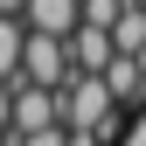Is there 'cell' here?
Wrapping results in <instances>:
<instances>
[{
    "label": "cell",
    "mask_w": 146,
    "mask_h": 146,
    "mask_svg": "<svg viewBox=\"0 0 146 146\" xmlns=\"http://www.w3.org/2000/svg\"><path fill=\"white\" fill-rule=\"evenodd\" d=\"M63 132H90V139L118 132V98H111L104 77H70V90H63Z\"/></svg>",
    "instance_id": "1"
},
{
    "label": "cell",
    "mask_w": 146,
    "mask_h": 146,
    "mask_svg": "<svg viewBox=\"0 0 146 146\" xmlns=\"http://www.w3.org/2000/svg\"><path fill=\"white\" fill-rule=\"evenodd\" d=\"M70 42H56V35H28V49H21V84L35 90H70Z\"/></svg>",
    "instance_id": "2"
},
{
    "label": "cell",
    "mask_w": 146,
    "mask_h": 146,
    "mask_svg": "<svg viewBox=\"0 0 146 146\" xmlns=\"http://www.w3.org/2000/svg\"><path fill=\"white\" fill-rule=\"evenodd\" d=\"M35 132H63V90L14 84V132L7 139H35Z\"/></svg>",
    "instance_id": "3"
},
{
    "label": "cell",
    "mask_w": 146,
    "mask_h": 146,
    "mask_svg": "<svg viewBox=\"0 0 146 146\" xmlns=\"http://www.w3.org/2000/svg\"><path fill=\"white\" fill-rule=\"evenodd\" d=\"M21 28H28V35H56V42H70V35L84 28V7H77V0H28V7H21Z\"/></svg>",
    "instance_id": "4"
},
{
    "label": "cell",
    "mask_w": 146,
    "mask_h": 146,
    "mask_svg": "<svg viewBox=\"0 0 146 146\" xmlns=\"http://www.w3.org/2000/svg\"><path fill=\"white\" fill-rule=\"evenodd\" d=\"M111 63H118V49H111L104 28H77L70 35V70H77V77H104Z\"/></svg>",
    "instance_id": "5"
},
{
    "label": "cell",
    "mask_w": 146,
    "mask_h": 146,
    "mask_svg": "<svg viewBox=\"0 0 146 146\" xmlns=\"http://www.w3.org/2000/svg\"><path fill=\"white\" fill-rule=\"evenodd\" d=\"M21 49H28V28L21 21H0V84H21Z\"/></svg>",
    "instance_id": "6"
},
{
    "label": "cell",
    "mask_w": 146,
    "mask_h": 146,
    "mask_svg": "<svg viewBox=\"0 0 146 146\" xmlns=\"http://www.w3.org/2000/svg\"><path fill=\"white\" fill-rule=\"evenodd\" d=\"M104 84H111V98H118V104H146V77H139V63H132V56H118L111 70H104Z\"/></svg>",
    "instance_id": "7"
},
{
    "label": "cell",
    "mask_w": 146,
    "mask_h": 146,
    "mask_svg": "<svg viewBox=\"0 0 146 146\" xmlns=\"http://www.w3.org/2000/svg\"><path fill=\"white\" fill-rule=\"evenodd\" d=\"M111 49H118V56H146V7H125V14H118Z\"/></svg>",
    "instance_id": "8"
},
{
    "label": "cell",
    "mask_w": 146,
    "mask_h": 146,
    "mask_svg": "<svg viewBox=\"0 0 146 146\" xmlns=\"http://www.w3.org/2000/svg\"><path fill=\"white\" fill-rule=\"evenodd\" d=\"M125 7H132V0H84V28H104V35H111Z\"/></svg>",
    "instance_id": "9"
},
{
    "label": "cell",
    "mask_w": 146,
    "mask_h": 146,
    "mask_svg": "<svg viewBox=\"0 0 146 146\" xmlns=\"http://www.w3.org/2000/svg\"><path fill=\"white\" fill-rule=\"evenodd\" d=\"M7 132H14V90L0 84V139H7Z\"/></svg>",
    "instance_id": "10"
},
{
    "label": "cell",
    "mask_w": 146,
    "mask_h": 146,
    "mask_svg": "<svg viewBox=\"0 0 146 146\" xmlns=\"http://www.w3.org/2000/svg\"><path fill=\"white\" fill-rule=\"evenodd\" d=\"M21 7L28 0H0V21H21Z\"/></svg>",
    "instance_id": "11"
},
{
    "label": "cell",
    "mask_w": 146,
    "mask_h": 146,
    "mask_svg": "<svg viewBox=\"0 0 146 146\" xmlns=\"http://www.w3.org/2000/svg\"><path fill=\"white\" fill-rule=\"evenodd\" d=\"M132 7H146V0H132Z\"/></svg>",
    "instance_id": "12"
},
{
    "label": "cell",
    "mask_w": 146,
    "mask_h": 146,
    "mask_svg": "<svg viewBox=\"0 0 146 146\" xmlns=\"http://www.w3.org/2000/svg\"><path fill=\"white\" fill-rule=\"evenodd\" d=\"M0 146H7V139H0Z\"/></svg>",
    "instance_id": "13"
}]
</instances>
